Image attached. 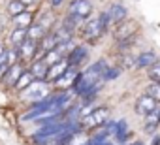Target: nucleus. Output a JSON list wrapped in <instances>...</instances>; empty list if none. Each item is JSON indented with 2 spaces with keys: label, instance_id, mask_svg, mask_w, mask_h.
<instances>
[{
  "label": "nucleus",
  "instance_id": "f257e3e1",
  "mask_svg": "<svg viewBox=\"0 0 160 145\" xmlns=\"http://www.w3.org/2000/svg\"><path fill=\"white\" fill-rule=\"evenodd\" d=\"M109 28V19H108V13L102 12L98 17L94 19H89L83 27H81V36L89 42H96L102 38V34Z\"/></svg>",
  "mask_w": 160,
  "mask_h": 145
},
{
  "label": "nucleus",
  "instance_id": "f03ea898",
  "mask_svg": "<svg viewBox=\"0 0 160 145\" xmlns=\"http://www.w3.org/2000/svg\"><path fill=\"white\" fill-rule=\"evenodd\" d=\"M109 121V109L104 106L94 108V111L87 117H81V128H102Z\"/></svg>",
  "mask_w": 160,
  "mask_h": 145
},
{
  "label": "nucleus",
  "instance_id": "7ed1b4c3",
  "mask_svg": "<svg viewBox=\"0 0 160 145\" xmlns=\"http://www.w3.org/2000/svg\"><path fill=\"white\" fill-rule=\"evenodd\" d=\"M92 13V2L91 0H72L68 4V15H73L81 21H87Z\"/></svg>",
  "mask_w": 160,
  "mask_h": 145
},
{
  "label": "nucleus",
  "instance_id": "20e7f679",
  "mask_svg": "<svg viewBox=\"0 0 160 145\" xmlns=\"http://www.w3.org/2000/svg\"><path fill=\"white\" fill-rule=\"evenodd\" d=\"M23 96L28 98V100H36V102H42L49 96V87L45 81H34L27 91H23Z\"/></svg>",
  "mask_w": 160,
  "mask_h": 145
},
{
  "label": "nucleus",
  "instance_id": "39448f33",
  "mask_svg": "<svg viewBox=\"0 0 160 145\" xmlns=\"http://www.w3.org/2000/svg\"><path fill=\"white\" fill-rule=\"evenodd\" d=\"M158 108V104L145 92V94H139L138 98H136V102H134V111L139 115V117H145V115H149L151 111H154Z\"/></svg>",
  "mask_w": 160,
  "mask_h": 145
},
{
  "label": "nucleus",
  "instance_id": "423d86ee",
  "mask_svg": "<svg viewBox=\"0 0 160 145\" xmlns=\"http://www.w3.org/2000/svg\"><path fill=\"white\" fill-rule=\"evenodd\" d=\"M87 58H89V49H87L85 45H77V47H73V49L68 53L66 62H68L70 68H77V66H81Z\"/></svg>",
  "mask_w": 160,
  "mask_h": 145
},
{
  "label": "nucleus",
  "instance_id": "0eeeda50",
  "mask_svg": "<svg viewBox=\"0 0 160 145\" xmlns=\"http://www.w3.org/2000/svg\"><path fill=\"white\" fill-rule=\"evenodd\" d=\"M106 13H108L109 25H122V21L128 17V10H126L122 4H119V2H113V4L106 10Z\"/></svg>",
  "mask_w": 160,
  "mask_h": 145
},
{
  "label": "nucleus",
  "instance_id": "6e6552de",
  "mask_svg": "<svg viewBox=\"0 0 160 145\" xmlns=\"http://www.w3.org/2000/svg\"><path fill=\"white\" fill-rule=\"evenodd\" d=\"M25 66L21 64V62H17V64H12L10 66V70L4 74V78H2V83L6 85V87H15L17 85V81H19V78L25 74Z\"/></svg>",
  "mask_w": 160,
  "mask_h": 145
},
{
  "label": "nucleus",
  "instance_id": "1a4fd4ad",
  "mask_svg": "<svg viewBox=\"0 0 160 145\" xmlns=\"http://www.w3.org/2000/svg\"><path fill=\"white\" fill-rule=\"evenodd\" d=\"M68 62H66V58L64 60H60V62H57V64H53V66H49V74H47V79H45V83H57L66 72H68Z\"/></svg>",
  "mask_w": 160,
  "mask_h": 145
},
{
  "label": "nucleus",
  "instance_id": "9d476101",
  "mask_svg": "<svg viewBox=\"0 0 160 145\" xmlns=\"http://www.w3.org/2000/svg\"><path fill=\"white\" fill-rule=\"evenodd\" d=\"M158 126H160V108H156L154 111L143 117V128L147 134H156Z\"/></svg>",
  "mask_w": 160,
  "mask_h": 145
},
{
  "label": "nucleus",
  "instance_id": "9b49d317",
  "mask_svg": "<svg viewBox=\"0 0 160 145\" xmlns=\"http://www.w3.org/2000/svg\"><path fill=\"white\" fill-rule=\"evenodd\" d=\"M28 72L34 76L36 81H45L47 79V74H49V64L45 60H32Z\"/></svg>",
  "mask_w": 160,
  "mask_h": 145
},
{
  "label": "nucleus",
  "instance_id": "f8f14e48",
  "mask_svg": "<svg viewBox=\"0 0 160 145\" xmlns=\"http://www.w3.org/2000/svg\"><path fill=\"white\" fill-rule=\"evenodd\" d=\"M156 62H158V57H156L154 51H143L136 57V68H147L149 70Z\"/></svg>",
  "mask_w": 160,
  "mask_h": 145
},
{
  "label": "nucleus",
  "instance_id": "ddd939ff",
  "mask_svg": "<svg viewBox=\"0 0 160 145\" xmlns=\"http://www.w3.org/2000/svg\"><path fill=\"white\" fill-rule=\"evenodd\" d=\"M6 12H8L12 17H17V15H21V13L28 12V10H27V4L23 2V0H10L8 6H6Z\"/></svg>",
  "mask_w": 160,
  "mask_h": 145
},
{
  "label": "nucleus",
  "instance_id": "4468645a",
  "mask_svg": "<svg viewBox=\"0 0 160 145\" xmlns=\"http://www.w3.org/2000/svg\"><path fill=\"white\" fill-rule=\"evenodd\" d=\"M27 38H28V28H15L10 36V42L13 47H21L27 42Z\"/></svg>",
  "mask_w": 160,
  "mask_h": 145
},
{
  "label": "nucleus",
  "instance_id": "2eb2a0df",
  "mask_svg": "<svg viewBox=\"0 0 160 145\" xmlns=\"http://www.w3.org/2000/svg\"><path fill=\"white\" fill-rule=\"evenodd\" d=\"M128 138H130V126H128V122H126V121H117L115 139H117L119 143H122V141H126Z\"/></svg>",
  "mask_w": 160,
  "mask_h": 145
},
{
  "label": "nucleus",
  "instance_id": "dca6fc26",
  "mask_svg": "<svg viewBox=\"0 0 160 145\" xmlns=\"http://www.w3.org/2000/svg\"><path fill=\"white\" fill-rule=\"evenodd\" d=\"M34 81H36V79H34V76H32V74H30V72L27 70V72H25V74H23V76L19 78V81H17V85H15V89H17V91H27V89H28V87H30V85H32Z\"/></svg>",
  "mask_w": 160,
  "mask_h": 145
},
{
  "label": "nucleus",
  "instance_id": "f3484780",
  "mask_svg": "<svg viewBox=\"0 0 160 145\" xmlns=\"http://www.w3.org/2000/svg\"><path fill=\"white\" fill-rule=\"evenodd\" d=\"M13 23H15V28H28L32 25V15L30 12H25L17 17H13Z\"/></svg>",
  "mask_w": 160,
  "mask_h": 145
},
{
  "label": "nucleus",
  "instance_id": "a211bd4d",
  "mask_svg": "<svg viewBox=\"0 0 160 145\" xmlns=\"http://www.w3.org/2000/svg\"><path fill=\"white\" fill-rule=\"evenodd\" d=\"M119 76H121V68H117V66H108V70L104 72V76H102V81L108 83V81L119 78Z\"/></svg>",
  "mask_w": 160,
  "mask_h": 145
},
{
  "label": "nucleus",
  "instance_id": "6ab92c4d",
  "mask_svg": "<svg viewBox=\"0 0 160 145\" xmlns=\"http://www.w3.org/2000/svg\"><path fill=\"white\" fill-rule=\"evenodd\" d=\"M147 76L152 83H160V60L156 64H152L149 70H147Z\"/></svg>",
  "mask_w": 160,
  "mask_h": 145
},
{
  "label": "nucleus",
  "instance_id": "aec40b11",
  "mask_svg": "<svg viewBox=\"0 0 160 145\" xmlns=\"http://www.w3.org/2000/svg\"><path fill=\"white\" fill-rule=\"evenodd\" d=\"M147 94H149L156 104H160V83H151V85L147 87Z\"/></svg>",
  "mask_w": 160,
  "mask_h": 145
},
{
  "label": "nucleus",
  "instance_id": "412c9836",
  "mask_svg": "<svg viewBox=\"0 0 160 145\" xmlns=\"http://www.w3.org/2000/svg\"><path fill=\"white\" fill-rule=\"evenodd\" d=\"M10 58H8V51L2 55V57H0V79H2L4 78V74H6V72L10 70Z\"/></svg>",
  "mask_w": 160,
  "mask_h": 145
},
{
  "label": "nucleus",
  "instance_id": "4be33fe9",
  "mask_svg": "<svg viewBox=\"0 0 160 145\" xmlns=\"http://www.w3.org/2000/svg\"><path fill=\"white\" fill-rule=\"evenodd\" d=\"M49 4H51V8H58L64 4V0H49Z\"/></svg>",
  "mask_w": 160,
  "mask_h": 145
},
{
  "label": "nucleus",
  "instance_id": "5701e85b",
  "mask_svg": "<svg viewBox=\"0 0 160 145\" xmlns=\"http://www.w3.org/2000/svg\"><path fill=\"white\" fill-rule=\"evenodd\" d=\"M152 145H160V134H156V136H154V139H152Z\"/></svg>",
  "mask_w": 160,
  "mask_h": 145
},
{
  "label": "nucleus",
  "instance_id": "b1692460",
  "mask_svg": "<svg viewBox=\"0 0 160 145\" xmlns=\"http://www.w3.org/2000/svg\"><path fill=\"white\" fill-rule=\"evenodd\" d=\"M23 2H25V4H27V8H28V6H32V4L36 2V0H23Z\"/></svg>",
  "mask_w": 160,
  "mask_h": 145
},
{
  "label": "nucleus",
  "instance_id": "393cba45",
  "mask_svg": "<svg viewBox=\"0 0 160 145\" xmlns=\"http://www.w3.org/2000/svg\"><path fill=\"white\" fill-rule=\"evenodd\" d=\"M4 53H6V51H4V47H2V45H0V57H2Z\"/></svg>",
  "mask_w": 160,
  "mask_h": 145
},
{
  "label": "nucleus",
  "instance_id": "a878e982",
  "mask_svg": "<svg viewBox=\"0 0 160 145\" xmlns=\"http://www.w3.org/2000/svg\"><path fill=\"white\" fill-rule=\"evenodd\" d=\"M130 145H143V141H134V143H130Z\"/></svg>",
  "mask_w": 160,
  "mask_h": 145
}]
</instances>
